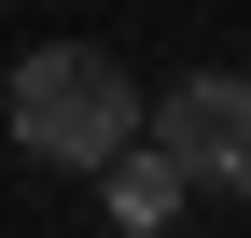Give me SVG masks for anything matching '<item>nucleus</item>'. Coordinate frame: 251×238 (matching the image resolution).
<instances>
[{
    "instance_id": "1",
    "label": "nucleus",
    "mask_w": 251,
    "mask_h": 238,
    "mask_svg": "<svg viewBox=\"0 0 251 238\" xmlns=\"http://www.w3.org/2000/svg\"><path fill=\"white\" fill-rule=\"evenodd\" d=\"M0 126H14L28 168H84L98 182L126 140H140V70L112 42H28L14 84H0Z\"/></svg>"
},
{
    "instance_id": "2",
    "label": "nucleus",
    "mask_w": 251,
    "mask_h": 238,
    "mask_svg": "<svg viewBox=\"0 0 251 238\" xmlns=\"http://www.w3.org/2000/svg\"><path fill=\"white\" fill-rule=\"evenodd\" d=\"M140 140L181 168V196H251V70L140 84Z\"/></svg>"
},
{
    "instance_id": "3",
    "label": "nucleus",
    "mask_w": 251,
    "mask_h": 238,
    "mask_svg": "<svg viewBox=\"0 0 251 238\" xmlns=\"http://www.w3.org/2000/svg\"><path fill=\"white\" fill-rule=\"evenodd\" d=\"M98 210H112V238H168L181 210H196V196H181V168L153 154V140H126V154L98 168Z\"/></svg>"
}]
</instances>
